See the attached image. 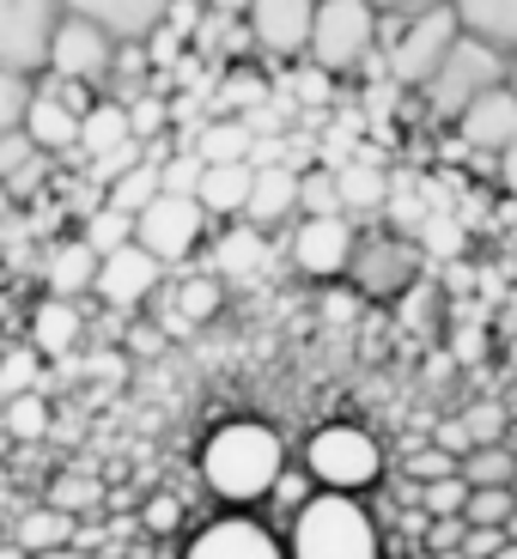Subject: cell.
Here are the masks:
<instances>
[{
	"instance_id": "obj_15",
	"label": "cell",
	"mask_w": 517,
	"mask_h": 559,
	"mask_svg": "<svg viewBox=\"0 0 517 559\" xmlns=\"http://www.w3.org/2000/svg\"><path fill=\"white\" fill-rule=\"evenodd\" d=\"M450 128H457V140L469 146V153L500 158L505 146L517 140V85L505 80V85H493V92H481V98L469 104Z\"/></svg>"
},
{
	"instance_id": "obj_49",
	"label": "cell",
	"mask_w": 517,
	"mask_h": 559,
	"mask_svg": "<svg viewBox=\"0 0 517 559\" xmlns=\"http://www.w3.org/2000/svg\"><path fill=\"white\" fill-rule=\"evenodd\" d=\"M85 492H92V487H80V480H61V487H56V499H49V504H61V511H80V504H85Z\"/></svg>"
},
{
	"instance_id": "obj_4",
	"label": "cell",
	"mask_w": 517,
	"mask_h": 559,
	"mask_svg": "<svg viewBox=\"0 0 517 559\" xmlns=\"http://www.w3.org/2000/svg\"><path fill=\"white\" fill-rule=\"evenodd\" d=\"M512 80V61L500 56V49H487L481 37H469L462 31L457 43H450V56L433 68V80L420 85V104H426V122L433 128H450L469 104L481 98V92H493V85Z\"/></svg>"
},
{
	"instance_id": "obj_5",
	"label": "cell",
	"mask_w": 517,
	"mask_h": 559,
	"mask_svg": "<svg viewBox=\"0 0 517 559\" xmlns=\"http://www.w3.org/2000/svg\"><path fill=\"white\" fill-rule=\"evenodd\" d=\"M305 61H317L336 80H360L378 61V7L372 0H317Z\"/></svg>"
},
{
	"instance_id": "obj_3",
	"label": "cell",
	"mask_w": 517,
	"mask_h": 559,
	"mask_svg": "<svg viewBox=\"0 0 517 559\" xmlns=\"http://www.w3.org/2000/svg\"><path fill=\"white\" fill-rule=\"evenodd\" d=\"M462 37L450 0L438 7H414V13H378V68L390 73L402 92H420L433 80V68L450 56V43Z\"/></svg>"
},
{
	"instance_id": "obj_29",
	"label": "cell",
	"mask_w": 517,
	"mask_h": 559,
	"mask_svg": "<svg viewBox=\"0 0 517 559\" xmlns=\"http://www.w3.org/2000/svg\"><path fill=\"white\" fill-rule=\"evenodd\" d=\"M268 255V231H256L250 219H232V231L220 238V274H244L250 280Z\"/></svg>"
},
{
	"instance_id": "obj_14",
	"label": "cell",
	"mask_w": 517,
	"mask_h": 559,
	"mask_svg": "<svg viewBox=\"0 0 517 559\" xmlns=\"http://www.w3.org/2000/svg\"><path fill=\"white\" fill-rule=\"evenodd\" d=\"M158 280H165V267L140 250V243H122V250L98 255V286H92V293L110 310H140V305H153Z\"/></svg>"
},
{
	"instance_id": "obj_44",
	"label": "cell",
	"mask_w": 517,
	"mask_h": 559,
	"mask_svg": "<svg viewBox=\"0 0 517 559\" xmlns=\"http://www.w3.org/2000/svg\"><path fill=\"white\" fill-rule=\"evenodd\" d=\"M426 250H438V255H457L462 250V231L450 219H426Z\"/></svg>"
},
{
	"instance_id": "obj_35",
	"label": "cell",
	"mask_w": 517,
	"mask_h": 559,
	"mask_svg": "<svg viewBox=\"0 0 517 559\" xmlns=\"http://www.w3.org/2000/svg\"><path fill=\"white\" fill-rule=\"evenodd\" d=\"M0 426H7V432L13 438H43L49 432V402H43L37 390H25V395H7V414H0Z\"/></svg>"
},
{
	"instance_id": "obj_32",
	"label": "cell",
	"mask_w": 517,
	"mask_h": 559,
	"mask_svg": "<svg viewBox=\"0 0 517 559\" xmlns=\"http://www.w3.org/2000/svg\"><path fill=\"white\" fill-rule=\"evenodd\" d=\"M31 98H37V73L0 68V134H13V128H25Z\"/></svg>"
},
{
	"instance_id": "obj_42",
	"label": "cell",
	"mask_w": 517,
	"mask_h": 559,
	"mask_svg": "<svg viewBox=\"0 0 517 559\" xmlns=\"http://www.w3.org/2000/svg\"><path fill=\"white\" fill-rule=\"evenodd\" d=\"M408 475H414V480H445V475H457V456H450L445 444L414 450V456H408Z\"/></svg>"
},
{
	"instance_id": "obj_17",
	"label": "cell",
	"mask_w": 517,
	"mask_h": 559,
	"mask_svg": "<svg viewBox=\"0 0 517 559\" xmlns=\"http://www.w3.org/2000/svg\"><path fill=\"white\" fill-rule=\"evenodd\" d=\"M238 219H250L256 231H280L298 219V170L293 165H250V201Z\"/></svg>"
},
{
	"instance_id": "obj_21",
	"label": "cell",
	"mask_w": 517,
	"mask_h": 559,
	"mask_svg": "<svg viewBox=\"0 0 517 559\" xmlns=\"http://www.w3.org/2000/svg\"><path fill=\"white\" fill-rule=\"evenodd\" d=\"M450 13L469 37H481L505 61H517V0H450Z\"/></svg>"
},
{
	"instance_id": "obj_34",
	"label": "cell",
	"mask_w": 517,
	"mask_h": 559,
	"mask_svg": "<svg viewBox=\"0 0 517 559\" xmlns=\"http://www.w3.org/2000/svg\"><path fill=\"white\" fill-rule=\"evenodd\" d=\"M298 110H329L336 104V73H322L317 61H293V80H286Z\"/></svg>"
},
{
	"instance_id": "obj_26",
	"label": "cell",
	"mask_w": 517,
	"mask_h": 559,
	"mask_svg": "<svg viewBox=\"0 0 517 559\" xmlns=\"http://www.w3.org/2000/svg\"><path fill=\"white\" fill-rule=\"evenodd\" d=\"M73 511H61V504H37V511H25L13 530V542L25 547V554H43V547H68L73 542Z\"/></svg>"
},
{
	"instance_id": "obj_57",
	"label": "cell",
	"mask_w": 517,
	"mask_h": 559,
	"mask_svg": "<svg viewBox=\"0 0 517 559\" xmlns=\"http://www.w3.org/2000/svg\"><path fill=\"white\" fill-rule=\"evenodd\" d=\"M512 492H517V480H512Z\"/></svg>"
},
{
	"instance_id": "obj_33",
	"label": "cell",
	"mask_w": 517,
	"mask_h": 559,
	"mask_svg": "<svg viewBox=\"0 0 517 559\" xmlns=\"http://www.w3.org/2000/svg\"><path fill=\"white\" fill-rule=\"evenodd\" d=\"M153 195H158V165H146V158H140L134 170H122V177L104 189V201H110V207H122V213H140Z\"/></svg>"
},
{
	"instance_id": "obj_55",
	"label": "cell",
	"mask_w": 517,
	"mask_h": 559,
	"mask_svg": "<svg viewBox=\"0 0 517 559\" xmlns=\"http://www.w3.org/2000/svg\"><path fill=\"white\" fill-rule=\"evenodd\" d=\"M505 542L517 547V511H512V518H505Z\"/></svg>"
},
{
	"instance_id": "obj_22",
	"label": "cell",
	"mask_w": 517,
	"mask_h": 559,
	"mask_svg": "<svg viewBox=\"0 0 517 559\" xmlns=\"http://www.w3.org/2000/svg\"><path fill=\"white\" fill-rule=\"evenodd\" d=\"M183 146H196L201 165H250V128H244V116H201L189 134H177Z\"/></svg>"
},
{
	"instance_id": "obj_25",
	"label": "cell",
	"mask_w": 517,
	"mask_h": 559,
	"mask_svg": "<svg viewBox=\"0 0 517 559\" xmlns=\"http://www.w3.org/2000/svg\"><path fill=\"white\" fill-rule=\"evenodd\" d=\"M122 140H134V128H128V104L98 92L92 110L80 116V158H98V153H110V146H122Z\"/></svg>"
},
{
	"instance_id": "obj_7",
	"label": "cell",
	"mask_w": 517,
	"mask_h": 559,
	"mask_svg": "<svg viewBox=\"0 0 517 559\" xmlns=\"http://www.w3.org/2000/svg\"><path fill=\"white\" fill-rule=\"evenodd\" d=\"M208 225L213 219L196 195H165V189H158V195L134 213V243L153 255L158 267H183L196 255V243L208 238Z\"/></svg>"
},
{
	"instance_id": "obj_24",
	"label": "cell",
	"mask_w": 517,
	"mask_h": 559,
	"mask_svg": "<svg viewBox=\"0 0 517 559\" xmlns=\"http://www.w3.org/2000/svg\"><path fill=\"white\" fill-rule=\"evenodd\" d=\"M196 201L208 207V219H238L244 201H250V165H201Z\"/></svg>"
},
{
	"instance_id": "obj_2",
	"label": "cell",
	"mask_w": 517,
	"mask_h": 559,
	"mask_svg": "<svg viewBox=\"0 0 517 559\" xmlns=\"http://www.w3.org/2000/svg\"><path fill=\"white\" fill-rule=\"evenodd\" d=\"M286 559H384L378 518L365 511L360 492H310L293 511Z\"/></svg>"
},
{
	"instance_id": "obj_50",
	"label": "cell",
	"mask_w": 517,
	"mask_h": 559,
	"mask_svg": "<svg viewBox=\"0 0 517 559\" xmlns=\"http://www.w3.org/2000/svg\"><path fill=\"white\" fill-rule=\"evenodd\" d=\"M25 559H92L80 542H68V547H43V554H25Z\"/></svg>"
},
{
	"instance_id": "obj_41",
	"label": "cell",
	"mask_w": 517,
	"mask_h": 559,
	"mask_svg": "<svg viewBox=\"0 0 517 559\" xmlns=\"http://www.w3.org/2000/svg\"><path fill=\"white\" fill-rule=\"evenodd\" d=\"M37 153H43V146L25 134V128H13V134H0V182H13V177H19V170H25Z\"/></svg>"
},
{
	"instance_id": "obj_36",
	"label": "cell",
	"mask_w": 517,
	"mask_h": 559,
	"mask_svg": "<svg viewBox=\"0 0 517 559\" xmlns=\"http://www.w3.org/2000/svg\"><path fill=\"white\" fill-rule=\"evenodd\" d=\"M128 128H134V140H153L171 128V92H134L128 98Z\"/></svg>"
},
{
	"instance_id": "obj_6",
	"label": "cell",
	"mask_w": 517,
	"mask_h": 559,
	"mask_svg": "<svg viewBox=\"0 0 517 559\" xmlns=\"http://www.w3.org/2000/svg\"><path fill=\"white\" fill-rule=\"evenodd\" d=\"M305 475L322 492H365L384 480V444L353 419H329L305 438Z\"/></svg>"
},
{
	"instance_id": "obj_28",
	"label": "cell",
	"mask_w": 517,
	"mask_h": 559,
	"mask_svg": "<svg viewBox=\"0 0 517 559\" xmlns=\"http://www.w3.org/2000/svg\"><path fill=\"white\" fill-rule=\"evenodd\" d=\"M457 475L469 480V487H512L517 480V456L505 444H475L457 456Z\"/></svg>"
},
{
	"instance_id": "obj_48",
	"label": "cell",
	"mask_w": 517,
	"mask_h": 559,
	"mask_svg": "<svg viewBox=\"0 0 517 559\" xmlns=\"http://www.w3.org/2000/svg\"><path fill=\"white\" fill-rule=\"evenodd\" d=\"M493 170H500V189H505V195L517 201V140H512V146H505L500 158H493Z\"/></svg>"
},
{
	"instance_id": "obj_16",
	"label": "cell",
	"mask_w": 517,
	"mask_h": 559,
	"mask_svg": "<svg viewBox=\"0 0 517 559\" xmlns=\"http://www.w3.org/2000/svg\"><path fill=\"white\" fill-rule=\"evenodd\" d=\"M61 7L80 13V19H92V25H98L104 37H116V43H146L171 13V0H61Z\"/></svg>"
},
{
	"instance_id": "obj_20",
	"label": "cell",
	"mask_w": 517,
	"mask_h": 559,
	"mask_svg": "<svg viewBox=\"0 0 517 559\" xmlns=\"http://www.w3.org/2000/svg\"><path fill=\"white\" fill-rule=\"evenodd\" d=\"M43 286H49V298H85L98 286V250L85 238L49 243V255H43Z\"/></svg>"
},
{
	"instance_id": "obj_38",
	"label": "cell",
	"mask_w": 517,
	"mask_h": 559,
	"mask_svg": "<svg viewBox=\"0 0 517 559\" xmlns=\"http://www.w3.org/2000/svg\"><path fill=\"white\" fill-rule=\"evenodd\" d=\"M37 371H43V353L31 347V341L13 347L7 359H0V395H25L31 383H37Z\"/></svg>"
},
{
	"instance_id": "obj_51",
	"label": "cell",
	"mask_w": 517,
	"mask_h": 559,
	"mask_svg": "<svg viewBox=\"0 0 517 559\" xmlns=\"http://www.w3.org/2000/svg\"><path fill=\"white\" fill-rule=\"evenodd\" d=\"M201 7H208V13H225V19H244V13H250V0H201Z\"/></svg>"
},
{
	"instance_id": "obj_9",
	"label": "cell",
	"mask_w": 517,
	"mask_h": 559,
	"mask_svg": "<svg viewBox=\"0 0 517 559\" xmlns=\"http://www.w3.org/2000/svg\"><path fill=\"white\" fill-rule=\"evenodd\" d=\"M61 13H68L61 0H0V68H49V37H56Z\"/></svg>"
},
{
	"instance_id": "obj_10",
	"label": "cell",
	"mask_w": 517,
	"mask_h": 559,
	"mask_svg": "<svg viewBox=\"0 0 517 559\" xmlns=\"http://www.w3.org/2000/svg\"><path fill=\"white\" fill-rule=\"evenodd\" d=\"M360 243L348 213H298L293 219V238H286V255L305 280H341L348 274V255Z\"/></svg>"
},
{
	"instance_id": "obj_12",
	"label": "cell",
	"mask_w": 517,
	"mask_h": 559,
	"mask_svg": "<svg viewBox=\"0 0 517 559\" xmlns=\"http://www.w3.org/2000/svg\"><path fill=\"white\" fill-rule=\"evenodd\" d=\"M110 68H116V37H104L92 19L80 13H61L56 37H49V68L43 73H61V80H80L92 92L110 85Z\"/></svg>"
},
{
	"instance_id": "obj_46",
	"label": "cell",
	"mask_w": 517,
	"mask_h": 559,
	"mask_svg": "<svg viewBox=\"0 0 517 559\" xmlns=\"http://www.w3.org/2000/svg\"><path fill=\"white\" fill-rule=\"evenodd\" d=\"M462 547H469L475 559H493L505 547V530H469V535H462Z\"/></svg>"
},
{
	"instance_id": "obj_39",
	"label": "cell",
	"mask_w": 517,
	"mask_h": 559,
	"mask_svg": "<svg viewBox=\"0 0 517 559\" xmlns=\"http://www.w3.org/2000/svg\"><path fill=\"white\" fill-rule=\"evenodd\" d=\"M196 182H201V158H196V146H177V153L158 165V189L165 195H196Z\"/></svg>"
},
{
	"instance_id": "obj_56",
	"label": "cell",
	"mask_w": 517,
	"mask_h": 559,
	"mask_svg": "<svg viewBox=\"0 0 517 559\" xmlns=\"http://www.w3.org/2000/svg\"><path fill=\"white\" fill-rule=\"evenodd\" d=\"M512 85H517V61H512Z\"/></svg>"
},
{
	"instance_id": "obj_13",
	"label": "cell",
	"mask_w": 517,
	"mask_h": 559,
	"mask_svg": "<svg viewBox=\"0 0 517 559\" xmlns=\"http://www.w3.org/2000/svg\"><path fill=\"white\" fill-rule=\"evenodd\" d=\"M310 19H317V0H250L244 25L262 61H305Z\"/></svg>"
},
{
	"instance_id": "obj_27",
	"label": "cell",
	"mask_w": 517,
	"mask_h": 559,
	"mask_svg": "<svg viewBox=\"0 0 517 559\" xmlns=\"http://www.w3.org/2000/svg\"><path fill=\"white\" fill-rule=\"evenodd\" d=\"M225 305V280L220 274H189L177 280V293H171V310H177L189 329H201V322H213Z\"/></svg>"
},
{
	"instance_id": "obj_45",
	"label": "cell",
	"mask_w": 517,
	"mask_h": 559,
	"mask_svg": "<svg viewBox=\"0 0 517 559\" xmlns=\"http://www.w3.org/2000/svg\"><path fill=\"white\" fill-rule=\"evenodd\" d=\"M462 535H469V523H462V518H433V547H438V554L462 547Z\"/></svg>"
},
{
	"instance_id": "obj_1",
	"label": "cell",
	"mask_w": 517,
	"mask_h": 559,
	"mask_svg": "<svg viewBox=\"0 0 517 559\" xmlns=\"http://www.w3.org/2000/svg\"><path fill=\"white\" fill-rule=\"evenodd\" d=\"M280 475H286V438L268 419L232 414L201 438V487L220 504L250 511V504H262L280 487Z\"/></svg>"
},
{
	"instance_id": "obj_18",
	"label": "cell",
	"mask_w": 517,
	"mask_h": 559,
	"mask_svg": "<svg viewBox=\"0 0 517 559\" xmlns=\"http://www.w3.org/2000/svg\"><path fill=\"white\" fill-rule=\"evenodd\" d=\"M336 189H341V213L348 219H378L390 207V170L372 153H353L336 165Z\"/></svg>"
},
{
	"instance_id": "obj_43",
	"label": "cell",
	"mask_w": 517,
	"mask_h": 559,
	"mask_svg": "<svg viewBox=\"0 0 517 559\" xmlns=\"http://www.w3.org/2000/svg\"><path fill=\"white\" fill-rule=\"evenodd\" d=\"M462 426H469V438H475V444H500V432H505V414H500V407H475V414L462 419Z\"/></svg>"
},
{
	"instance_id": "obj_11",
	"label": "cell",
	"mask_w": 517,
	"mask_h": 559,
	"mask_svg": "<svg viewBox=\"0 0 517 559\" xmlns=\"http://www.w3.org/2000/svg\"><path fill=\"white\" fill-rule=\"evenodd\" d=\"M177 559H286V542H280L268 523H256L250 511L225 504L220 518H208L189 542H183Z\"/></svg>"
},
{
	"instance_id": "obj_31",
	"label": "cell",
	"mask_w": 517,
	"mask_h": 559,
	"mask_svg": "<svg viewBox=\"0 0 517 559\" xmlns=\"http://www.w3.org/2000/svg\"><path fill=\"white\" fill-rule=\"evenodd\" d=\"M512 511H517L512 487H469V499H462V523H469V530H505Z\"/></svg>"
},
{
	"instance_id": "obj_37",
	"label": "cell",
	"mask_w": 517,
	"mask_h": 559,
	"mask_svg": "<svg viewBox=\"0 0 517 559\" xmlns=\"http://www.w3.org/2000/svg\"><path fill=\"white\" fill-rule=\"evenodd\" d=\"M298 213H341V189H336V170L329 165L298 170Z\"/></svg>"
},
{
	"instance_id": "obj_47",
	"label": "cell",
	"mask_w": 517,
	"mask_h": 559,
	"mask_svg": "<svg viewBox=\"0 0 517 559\" xmlns=\"http://www.w3.org/2000/svg\"><path fill=\"white\" fill-rule=\"evenodd\" d=\"M177 518H183L177 499H153V504H146V530H177Z\"/></svg>"
},
{
	"instance_id": "obj_53",
	"label": "cell",
	"mask_w": 517,
	"mask_h": 559,
	"mask_svg": "<svg viewBox=\"0 0 517 559\" xmlns=\"http://www.w3.org/2000/svg\"><path fill=\"white\" fill-rule=\"evenodd\" d=\"M13 213H19V201H13V189H7V182H0V225L13 219Z\"/></svg>"
},
{
	"instance_id": "obj_23",
	"label": "cell",
	"mask_w": 517,
	"mask_h": 559,
	"mask_svg": "<svg viewBox=\"0 0 517 559\" xmlns=\"http://www.w3.org/2000/svg\"><path fill=\"white\" fill-rule=\"evenodd\" d=\"M80 341H85L80 298H43V305L31 310V347H37V353L61 359V353H73Z\"/></svg>"
},
{
	"instance_id": "obj_40",
	"label": "cell",
	"mask_w": 517,
	"mask_h": 559,
	"mask_svg": "<svg viewBox=\"0 0 517 559\" xmlns=\"http://www.w3.org/2000/svg\"><path fill=\"white\" fill-rule=\"evenodd\" d=\"M462 499H469V480H462V475L420 480V504H426L433 518H462Z\"/></svg>"
},
{
	"instance_id": "obj_19",
	"label": "cell",
	"mask_w": 517,
	"mask_h": 559,
	"mask_svg": "<svg viewBox=\"0 0 517 559\" xmlns=\"http://www.w3.org/2000/svg\"><path fill=\"white\" fill-rule=\"evenodd\" d=\"M80 116H85V110H73L68 98H56V92L37 80V98H31L25 134L37 140L49 158H73V153H80Z\"/></svg>"
},
{
	"instance_id": "obj_54",
	"label": "cell",
	"mask_w": 517,
	"mask_h": 559,
	"mask_svg": "<svg viewBox=\"0 0 517 559\" xmlns=\"http://www.w3.org/2000/svg\"><path fill=\"white\" fill-rule=\"evenodd\" d=\"M0 559H25V547H19V542H7V547H0Z\"/></svg>"
},
{
	"instance_id": "obj_52",
	"label": "cell",
	"mask_w": 517,
	"mask_h": 559,
	"mask_svg": "<svg viewBox=\"0 0 517 559\" xmlns=\"http://www.w3.org/2000/svg\"><path fill=\"white\" fill-rule=\"evenodd\" d=\"M378 13H414V7H438V0H372Z\"/></svg>"
},
{
	"instance_id": "obj_30",
	"label": "cell",
	"mask_w": 517,
	"mask_h": 559,
	"mask_svg": "<svg viewBox=\"0 0 517 559\" xmlns=\"http://www.w3.org/2000/svg\"><path fill=\"white\" fill-rule=\"evenodd\" d=\"M80 238L92 243L98 255L122 250V243H134V213H122V207H110V201H98V207L80 219Z\"/></svg>"
},
{
	"instance_id": "obj_8",
	"label": "cell",
	"mask_w": 517,
	"mask_h": 559,
	"mask_svg": "<svg viewBox=\"0 0 517 559\" xmlns=\"http://www.w3.org/2000/svg\"><path fill=\"white\" fill-rule=\"evenodd\" d=\"M348 280L353 293L384 305V298H402L408 286L420 280V243L408 231H372V238L353 243L348 255Z\"/></svg>"
}]
</instances>
